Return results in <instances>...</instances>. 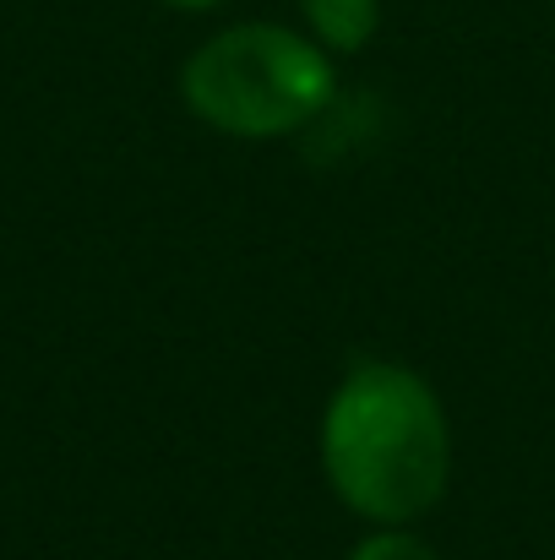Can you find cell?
<instances>
[{
    "label": "cell",
    "mask_w": 555,
    "mask_h": 560,
    "mask_svg": "<svg viewBox=\"0 0 555 560\" xmlns=\"http://www.w3.org/2000/svg\"><path fill=\"white\" fill-rule=\"evenodd\" d=\"M322 479L370 528H408L452 485V424L436 386L397 360H360L322 408Z\"/></svg>",
    "instance_id": "6da1fadb"
},
{
    "label": "cell",
    "mask_w": 555,
    "mask_h": 560,
    "mask_svg": "<svg viewBox=\"0 0 555 560\" xmlns=\"http://www.w3.org/2000/svg\"><path fill=\"white\" fill-rule=\"evenodd\" d=\"M181 104L218 137H300L338 104V60L284 22H234L181 66Z\"/></svg>",
    "instance_id": "7a4b0ae2"
},
{
    "label": "cell",
    "mask_w": 555,
    "mask_h": 560,
    "mask_svg": "<svg viewBox=\"0 0 555 560\" xmlns=\"http://www.w3.org/2000/svg\"><path fill=\"white\" fill-rule=\"evenodd\" d=\"M294 5L305 16V33L333 60L360 55L370 38H375V27H381V0H294Z\"/></svg>",
    "instance_id": "3957f363"
},
{
    "label": "cell",
    "mask_w": 555,
    "mask_h": 560,
    "mask_svg": "<svg viewBox=\"0 0 555 560\" xmlns=\"http://www.w3.org/2000/svg\"><path fill=\"white\" fill-rule=\"evenodd\" d=\"M349 560H441V556L408 528H375L349 550Z\"/></svg>",
    "instance_id": "277c9868"
},
{
    "label": "cell",
    "mask_w": 555,
    "mask_h": 560,
    "mask_svg": "<svg viewBox=\"0 0 555 560\" xmlns=\"http://www.w3.org/2000/svg\"><path fill=\"white\" fill-rule=\"evenodd\" d=\"M159 5H170V11H218L223 0H159Z\"/></svg>",
    "instance_id": "5b68a950"
}]
</instances>
